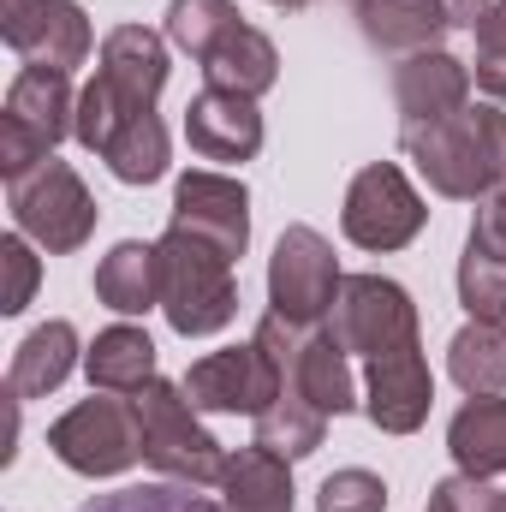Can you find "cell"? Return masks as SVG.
<instances>
[{
    "mask_svg": "<svg viewBox=\"0 0 506 512\" xmlns=\"http://www.w3.org/2000/svg\"><path fill=\"white\" fill-rule=\"evenodd\" d=\"M405 155L429 179L435 197L453 203H483L506 185V114L501 102H465L459 114L435 120L423 131H399Z\"/></svg>",
    "mask_w": 506,
    "mask_h": 512,
    "instance_id": "1",
    "label": "cell"
},
{
    "mask_svg": "<svg viewBox=\"0 0 506 512\" xmlns=\"http://www.w3.org/2000/svg\"><path fill=\"white\" fill-rule=\"evenodd\" d=\"M155 262H161V316L173 322V334L203 340V334H221L239 316L233 256L215 251L209 239L167 227L155 239Z\"/></svg>",
    "mask_w": 506,
    "mask_h": 512,
    "instance_id": "2",
    "label": "cell"
},
{
    "mask_svg": "<svg viewBox=\"0 0 506 512\" xmlns=\"http://www.w3.org/2000/svg\"><path fill=\"white\" fill-rule=\"evenodd\" d=\"M131 411H137L143 459H149L161 477L191 483V489L227 477V453H221V441L197 423V405H191L185 382H161V376H155V382L131 399Z\"/></svg>",
    "mask_w": 506,
    "mask_h": 512,
    "instance_id": "3",
    "label": "cell"
},
{
    "mask_svg": "<svg viewBox=\"0 0 506 512\" xmlns=\"http://www.w3.org/2000/svg\"><path fill=\"white\" fill-rule=\"evenodd\" d=\"M78 126V96L66 84V72L54 66H24L6 90V114H0V179H24L30 167H42L54 155V143H66Z\"/></svg>",
    "mask_w": 506,
    "mask_h": 512,
    "instance_id": "4",
    "label": "cell"
},
{
    "mask_svg": "<svg viewBox=\"0 0 506 512\" xmlns=\"http://www.w3.org/2000/svg\"><path fill=\"white\" fill-rule=\"evenodd\" d=\"M6 203H12V227L30 239V245H42L48 256H72L90 245V233H96V197H90V185L66 167V161H42V167H30L24 179H12L6 185Z\"/></svg>",
    "mask_w": 506,
    "mask_h": 512,
    "instance_id": "5",
    "label": "cell"
},
{
    "mask_svg": "<svg viewBox=\"0 0 506 512\" xmlns=\"http://www.w3.org/2000/svg\"><path fill=\"white\" fill-rule=\"evenodd\" d=\"M423 227H429V209H423V197H417V185L405 179L399 161H370L346 185L340 233L358 251H405Z\"/></svg>",
    "mask_w": 506,
    "mask_h": 512,
    "instance_id": "6",
    "label": "cell"
},
{
    "mask_svg": "<svg viewBox=\"0 0 506 512\" xmlns=\"http://www.w3.org/2000/svg\"><path fill=\"white\" fill-rule=\"evenodd\" d=\"M340 280H346L340 256H334V245L316 227L298 221V227H286L274 239V256H268V304L292 328H316L322 316H334Z\"/></svg>",
    "mask_w": 506,
    "mask_h": 512,
    "instance_id": "7",
    "label": "cell"
},
{
    "mask_svg": "<svg viewBox=\"0 0 506 512\" xmlns=\"http://www.w3.org/2000/svg\"><path fill=\"white\" fill-rule=\"evenodd\" d=\"M48 447L78 477H120V471H131L143 459L137 411H131L126 399H84V405H72L48 429Z\"/></svg>",
    "mask_w": 506,
    "mask_h": 512,
    "instance_id": "8",
    "label": "cell"
},
{
    "mask_svg": "<svg viewBox=\"0 0 506 512\" xmlns=\"http://www.w3.org/2000/svg\"><path fill=\"white\" fill-rule=\"evenodd\" d=\"M0 36L24 66L72 72L90 60L96 30L78 0H0Z\"/></svg>",
    "mask_w": 506,
    "mask_h": 512,
    "instance_id": "9",
    "label": "cell"
},
{
    "mask_svg": "<svg viewBox=\"0 0 506 512\" xmlns=\"http://www.w3.org/2000/svg\"><path fill=\"white\" fill-rule=\"evenodd\" d=\"M328 328H334V340L352 358H376V352H387V346H399V340L417 334V304L387 274H346Z\"/></svg>",
    "mask_w": 506,
    "mask_h": 512,
    "instance_id": "10",
    "label": "cell"
},
{
    "mask_svg": "<svg viewBox=\"0 0 506 512\" xmlns=\"http://www.w3.org/2000/svg\"><path fill=\"white\" fill-rule=\"evenodd\" d=\"M364 411L381 435H417L429 423V405H435V376H429V358H423V340H399L376 358H364Z\"/></svg>",
    "mask_w": 506,
    "mask_h": 512,
    "instance_id": "11",
    "label": "cell"
},
{
    "mask_svg": "<svg viewBox=\"0 0 506 512\" xmlns=\"http://www.w3.org/2000/svg\"><path fill=\"white\" fill-rule=\"evenodd\" d=\"M286 387V370L262 352V346H227V352H209L185 370V393L197 411H245L262 417Z\"/></svg>",
    "mask_w": 506,
    "mask_h": 512,
    "instance_id": "12",
    "label": "cell"
},
{
    "mask_svg": "<svg viewBox=\"0 0 506 512\" xmlns=\"http://www.w3.org/2000/svg\"><path fill=\"white\" fill-rule=\"evenodd\" d=\"M173 227L209 239L215 251H227L239 262L245 245H251V191H245V179L203 173V167L179 173V185H173Z\"/></svg>",
    "mask_w": 506,
    "mask_h": 512,
    "instance_id": "13",
    "label": "cell"
},
{
    "mask_svg": "<svg viewBox=\"0 0 506 512\" xmlns=\"http://www.w3.org/2000/svg\"><path fill=\"white\" fill-rule=\"evenodd\" d=\"M393 102H399V131H423L471 102V66L453 60L447 48L405 54L393 66Z\"/></svg>",
    "mask_w": 506,
    "mask_h": 512,
    "instance_id": "14",
    "label": "cell"
},
{
    "mask_svg": "<svg viewBox=\"0 0 506 512\" xmlns=\"http://www.w3.org/2000/svg\"><path fill=\"white\" fill-rule=\"evenodd\" d=\"M167 36L143 30V24H120L102 36V84L126 102L131 114H155V96L167 90Z\"/></svg>",
    "mask_w": 506,
    "mask_h": 512,
    "instance_id": "15",
    "label": "cell"
},
{
    "mask_svg": "<svg viewBox=\"0 0 506 512\" xmlns=\"http://www.w3.org/2000/svg\"><path fill=\"white\" fill-rule=\"evenodd\" d=\"M185 143L203 161H251L256 149H262V114H256L251 96L203 90L185 108Z\"/></svg>",
    "mask_w": 506,
    "mask_h": 512,
    "instance_id": "16",
    "label": "cell"
},
{
    "mask_svg": "<svg viewBox=\"0 0 506 512\" xmlns=\"http://www.w3.org/2000/svg\"><path fill=\"white\" fill-rule=\"evenodd\" d=\"M358 30L381 54H429L453 30L441 0H358Z\"/></svg>",
    "mask_w": 506,
    "mask_h": 512,
    "instance_id": "17",
    "label": "cell"
},
{
    "mask_svg": "<svg viewBox=\"0 0 506 512\" xmlns=\"http://www.w3.org/2000/svg\"><path fill=\"white\" fill-rule=\"evenodd\" d=\"M447 453L465 477H501L506 471V399L501 393H477L459 405V417L447 423Z\"/></svg>",
    "mask_w": 506,
    "mask_h": 512,
    "instance_id": "18",
    "label": "cell"
},
{
    "mask_svg": "<svg viewBox=\"0 0 506 512\" xmlns=\"http://www.w3.org/2000/svg\"><path fill=\"white\" fill-rule=\"evenodd\" d=\"M72 364H78V328L66 316H54V322L24 334V346L12 352L6 387H12V399H48L54 387L72 376Z\"/></svg>",
    "mask_w": 506,
    "mask_h": 512,
    "instance_id": "19",
    "label": "cell"
},
{
    "mask_svg": "<svg viewBox=\"0 0 506 512\" xmlns=\"http://www.w3.org/2000/svg\"><path fill=\"white\" fill-rule=\"evenodd\" d=\"M96 298L114 316H149V310H161V262H155V245L120 239L114 251L96 262Z\"/></svg>",
    "mask_w": 506,
    "mask_h": 512,
    "instance_id": "20",
    "label": "cell"
},
{
    "mask_svg": "<svg viewBox=\"0 0 506 512\" xmlns=\"http://www.w3.org/2000/svg\"><path fill=\"white\" fill-rule=\"evenodd\" d=\"M84 376L102 393H143V387L155 382V340L143 328H131V322L102 328L96 346L84 352Z\"/></svg>",
    "mask_w": 506,
    "mask_h": 512,
    "instance_id": "21",
    "label": "cell"
},
{
    "mask_svg": "<svg viewBox=\"0 0 506 512\" xmlns=\"http://www.w3.org/2000/svg\"><path fill=\"white\" fill-rule=\"evenodd\" d=\"M221 495H227L221 501L227 512H292V465L251 441V447L227 453Z\"/></svg>",
    "mask_w": 506,
    "mask_h": 512,
    "instance_id": "22",
    "label": "cell"
},
{
    "mask_svg": "<svg viewBox=\"0 0 506 512\" xmlns=\"http://www.w3.org/2000/svg\"><path fill=\"white\" fill-rule=\"evenodd\" d=\"M203 78H209V90H233V96H268L274 90V78H280V48L251 30V24H239L209 60H203Z\"/></svg>",
    "mask_w": 506,
    "mask_h": 512,
    "instance_id": "23",
    "label": "cell"
},
{
    "mask_svg": "<svg viewBox=\"0 0 506 512\" xmlns=\"http://www.w3.org/2000/svg\"><path fill=\"white\" fill-rule=\"evenodd\" d=\"M447 376L471 399L477 393H506V322H477L471 316L447 346Z\"/></svg>",
    "mask_w": 506,
    "mask_h": 512,
    "instance_id": "24",
    "label": "cell"
},
{
    "mask_svg": "<svg viewBox=\"0 0 506 512\" xmlns=\"http://www.w3.org/2000/svg\"><path fill=\"white\" fill-rule=\"evenodd\" d=\"M322 435H328V417L298 393V387H280V399L256 417V447H268L274 459H310L316 447H322Z\"/></svg>",
    "mask_w": 506,
    "mask_h": 512,
    "instance_id": "25",
    "label": "cell"
},
{
    "mask_svg": "<svg viewBox=\"0 0 506 512\" xmlns=\"http://www.w3.org/2000/svg\"><path fill=\"white\" fill-rule=\"evenodd\" d=\"M102 161L120 185H155L167 173V126L155 114H131L126 126L114 131V143L102 149Z\"/></svg>",
    "mask_w": 506,
    "mask_h": 512,
    "instance_id": "26",
    "label": "cell"
},
{
    "mask_svg": "<svg viewBox=\"0 0 506 512\" xmlns=\"http://www.w3.org/2000/svg\"><path fill=\"white\" fill-rule=\"evenodd\" d=\"M239 24H245V18H239L233 0H173V6H167V42H173L179 54H191L197 66H203Z\"/></svg>",
    "mask_w": 506,
    "mask_h": 512,
    "instance_id": "27",
    "label": "cell"
},
{
    "mask_svg": "<svg viewBox=\"0 0 506 512\" xmlns=\"http://www.w3.org/2000/svg\"><path fill=\"white\" fill-rule=\"evenodd\" d=\"M459 304L477 322H506V256L465 245V256H459Z\"/></svg>",
    "mask_w": 506,
    "mask_h": 512,
    "instance_id": "28",
    "label": "cell"
},
{
    "mask_svg": "<svg viewBox=\"0 0 506 512\" xmlns=\"http://www.w3.org/2000/svg\"><path fill=\"white\" fill-rule=\"evenodd\" d=\"M84 512H227V507H215L191 483L167 477V483H131V489H114V495H96Z\"/></svg>",
    "mask_w": 506,
    "mask_h": 512,
    "instance_id": "29",
    "label": "cell"
},
{
    "mask_svg": "<svg viewBox=\"0 0 506 512\" xmlns=\"http://www.w3.org/2000/svg\"><path fill=\"white\" fill-rule=\"evenodd\" d=\"M126 120H131V108L114 96V90H108V84H102V72H96V78L84 84V96H78V126H72V137H78L90 155H102V149L114 143V131L126 126Z\"/></svg>",
    "mask_w": 506,
    "mask_h": 512,
    "instance_id": "30",
    "label": "cell"
},
{
    "mask_svg": "<svg viewBox=\"0 0 506 512\" xmlns=\"http://www.w3.org/2000/svg\"><path fill=\"white\" fill-rule=\"evenodd\" d=\"M471 78L489 102H506V0L489 6V18L477 24V60H471Z\"/></svg>",
    "mask_w": 506,
    "mask_h": 512,
    "instance_id": "31",
    "label": "cell"
},
{
    "mask_svg": "<svg viewBox=\"0 0 506 512\" xmlns=\"http://www.w3.org/2000/svg\"><path fill=\"white\" fill-rule=\"evenodd\" d=\"M316 512H387V483L376 471H334L316 489Z\"/></svg>",
    "mask_w": 506,
    "mask_h": 512,
    "instance_id": "32",
    "label": "cell"
},
{
    "mask_svg": "<svg viewBox=\"0 0 506 512\" xmlns=\"http://www.w3.org/2000/svg\"><path fill=\"white\" fill-rule=\"evenodd\" d=\"M0 268H6V292H0V310H6V316L30 310V298H36V280H42V262L30 256L24 233H6V239H0Z\"/></svg>",
    "mask_w": 506,
    "mask_h": 512,
    "instance_id": "33",
    "label": "cell"
},
{
    "mask_svg": "<svg viewBox=\"0 0 506 512\" xmlns=\"http://www.w3.org/2000/svg\"><path fill=\"white\" fill-rule=\"evenodd\" d=\"M429 512H501V495L483 483V477H441L429 489Z\"/></svg>",
    "mask_w": 506,
    "mask_h": 512,
    "instance_id": "34",
    "label": "cell"
},
{
    "mask_svg": "<svg viewBox=\"0 0 506 512\" xmlns=\"http://www.w3.org/2000/svg\"><path fill=\"white\" fill-rule=\"evenodd\" d=\"M465 245L471 251H489V256H506V185L477 203V221H471V239Z\"/></svg>",
    "mask_w": 506,
    "mask_h": 512,
    "instance_id": "35",
    "label": "cell"
},
{
    "mask_svg": "<svg viewBox=\"0 0 506 512\" xmlns=\"http://www.w3.org/2000/svg\"><path fill=\"white\" fill-rule=\"evenodd\" d=\"M441 6H447L453 30H477V24L489 18V6H495V0H441Z\"/></svg>",
    "mask_w": 506,
    "mask_h": 512,
    "instance_id": "36",
    "label": "cell"
},
{
    "mask_svg": "<svg viewBox=\"0 0 506 512\" xmlns=\"http://www.w3.org/2000/svg\"><path fill=\"white\" fill-rule=\"evenodd\" d=\"M268 6H274V12H304L310 0H268Z\"/></svg>",
    "mask_w": 506,
    "mask_h": 512,
    "instance_id": "37",
    "label": "cell"
},
{
    "mask_svg": "<svg viewBox=\"0 0 506 512\" xmlns=\"http://www.w3.org/2000/svg\"><path fill=\"white\" fill-rule=\"evenodd\" d=\"M501 512H506V495H501Z\"/></svg>",
    "mask_w": 506,
    "mask_h": 512,
    "instance_id": "38",
    "label": "cell"
}]
</instances>
